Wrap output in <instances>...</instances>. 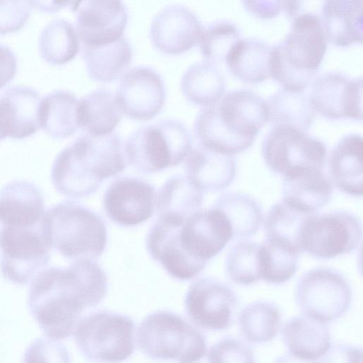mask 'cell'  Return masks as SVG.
<instances>
[{
  "mask_svg": "<svg viewBox=\"0 0 363 363\" xmlns=\"http://www.w3.org/2000/svg\"><path fill=\"white\" fill-rule=\"evenodd\" d=\"M298 252L276 240L266 238L259 245L261 279L272 284H282L296 273Z\"/></svg>",
  "mask_w": 363,
  "mask_h": 363,
  "instance_id": "obj_39",
  "label": "cell"
},
{
  "mask_svg": "<svg viewBox=\"0 0 363 363\" xmlns=\"http://www.w3.org/2000/svg\"><path fill=\"white\" fill-rule=\"evenodd\" d=\"M282 335L290 354L302 361H318L331 346L330 330L325 323L306 315L288 320Z\"/></svg>",
  "mask_w": 363,
  "mask_h": 363,
  "instance_id": "obj_26",
  "label": "cell"
},
{
  "mask_svg": "<svg viewBox=\"0 0 363 363\" xmlns=\"http://www.w3.org/2000/svg\"><path fill=\"white\" fill-rule=\"evenodd\" d=\"M32 9L28 0H0V35L20 30L30 18Z\"/></svg>",
  "mask_w": 363,
  "mask_h": 363,
  "instance_id": "obj_42",
  "label": "cell"
},
{
  "mask_svg": "<svg viewBox=\"0 0 363 363\" xmlns=\"http://www.w3.org/2000/svg\"><path fill=\"white\" fill-rule=\"evenodd\" d=\"M107 277L92 259H75L67 268L43 269L33 279L28 305L48 337H69L82 312L104 298Z\"/></svg>",
  "mask_w": 363,
  "mask_h": 363,
  "instance_id": "obj_1",
  "label": "cell"
},
{
  "mask_svg": "<svg viewBox=\"0 0 363 363\" xmlns=\"http://www.w3.org/2000/svg\"><path fill=\"white\" fill-rule=\"evenodd\" d=\"M40 230L50 248L74 260L98 257L107 243L106 228L101 218L72 201L59 203L48 209Z\"/></svg>",
  "mask_w": 363,
  "mask_h": 363,
  "instance_id": "obj_5",
  "label": "cell"
},
{
  "mask_svg": "<svg viewBox=\"0 0 363 363\" xmlns=\"http://www.w3.org/2000/svg\"><path fill=\"white\" fill-rule=\"evenodd\" d=\"M267 119V101L253 91L238 89L203 108L194 131L198 145L234 155L251 146Z\"/></svg>",
  "mask_w": 363,
  "mask_h": 363,
  "instance_id": "obj_2",
  "label": "cell"
},
{
  "mask_svg": "<svg viewBox=\"0 0 363 363\" xmlns=\"http://www.w3.org/2000/svg\"><path fill=\"white\" fill-rule=\"evenodd\" d=\"M0 269L9 281L24 285L48 264L50 248L45 242L40 225L32 228L4 226L0 236Z\"/></svg>",
  "mask_w": 363,
  "mask_h": 363,
  "instance_id": "obj_11",
  "label": "cell"
},
{
  "mask_svg": "<svg viewBox=\"0 0 363 363\" xmlns=\"http://www.w3.org/2000/svg\"><path fill=\"white\" fill-rule=\"evenodd\" d=\"M362 137L354 133L342 137L329 155L328 167L331 182L350 196H362Z\"/></svg>",
  "mask_w": 363,
  "mask_h": 363,
  "instance_id": "obj_22",
  "label": "cell"
},
{
  "mask_svg": "<svg viewBox=\"0 0 363 363\" xmlns=\"http://www.w3.org/2000/svg\"><path fill=\"white\" fill-rule=\"evenodd\" d=\"M137 342L144 354L159 360L193 362L206 352L203 335L169 311L148 315L138 327Z\"/></svg>",
  "mask_w": 363,
  "mask_h": 363,
  "instance_id": "obj_7",
  "label": "cell"
},
{
  "mask_svg": "<svg viewBox=\"0 0 363 363\" xmlns=\"http://www.w3.org/2000/svg\"><path fill=\"white\" fill-rule=\"evenodd\" d=\"M266 101L267 122L273 126L287 125L304 131L313 121L315 111L304 91L282 88Z\"/></svg>",
  "mask_w": 363,
  "mask_h": 363,
  "instance_id": "obj_32",
  "label": "cell"
},
{
  "mask_svg": "<svg viewBox=\"0 0 363 363\" xmlns=\"http://www.w3.org/2000/svg\"><path fill=\"white\" fill-rule=\"evenodd\" d=\"M165 94L160 74L151 67L138 66L122 77L115 98L122 114L132 120L145 121L160 113Z\"/></svg>",
  "mask_w": 363,
  "mask_h": 363,
  "instance_id": "obj_15",
  "label": "cell"
},
{
  "mask_svg": "<svg viewBox=\"0 0 363 363\" xmlns=\"http://www.w3.org/2000/svg\"><path fill=\"white\" fill-rule=\"evenodd\" d=\"M269 168L282 177L309 169H323L326 147L303 130L287 125L273 126L262 143Z\"/></svg>",
  "mask_w": 363,
  "mask_h": 363,
  "instance_id": "obj_9",
  "label": "cell"
},
{
  "mask_svg": "<svg viewBox=\"0 0 363 363\" xmlns=\"http://www.w3.org/2000/svg\"><path fill=\"white\" fill-rule=\"evenodd\" d=\"M315 111L328 119H362V79H350L339 72L316 78L309 96Z\"/></svg>",
  "mask_w": 363,
  "mask_h": 363,
  "instance_id": "obj_17",
  "label": "cell"
},
{
  "mask_svg": "<svg viewBox=\"0 0 363 363\" xmlns=\"http://www.w3.org/2000/svg\"><path fill=\"white\" fill-rule=\"evenodd\" d=\"M6 138V131H5V127H4V121H3L1 111H0V140L4 138Z\"/></svg>",
  "mask_w": 363,
  "mask_h": 363,
  "instance_id": "obj_49",
  "label": "cell"
},
{
  "mask_svg": "<svg viewBox=\"0 0 363 363\" xmlns=\"http://www.w3.org/2000/svg\"><path fill=\"white\" fill-rule=\"evenodd\" d=\"M122 167L121 155L113 141L84 135L57 155L51 180L60 194L82 199L94 194L104 179L121 173Z\"/></svg>",
  "mask_w": 363,
  "mask_h": 363,
  "instance_id": "obj_3",
  "label": "cell"
},
{
  "mask_svg": "<svg viewBox=\"0 0 363 363\" xmlns=\"http://www.w3.org/2000/svg\"><path fill=\"white\" fill-rule=\"evenodd\" d=\"M240 40V33L233 23L218 21L203 28L198 44L206 60L215 64L225 61Z\"/></svg>",
  "mask_w": 363,
  "mask_h": 363,
  "instance_id": "obj_40",
  "label": "cell"
},
{
  "mask_svg": "<svg viewBox=\"0 0 363 363\" xmlns=\"http://www.w3.org/2000/svg\"><path fill=\"white\" fill-rule=\"evenodd\" d=\"M311 214L301 211L283 200L274 204L264 223L266 238L286 245L299 253L303 251V228Z\"/></svg>",
  "mask_w": 363,
  "mask_h": 363,
  "instance_id": "obj_37",
  "label": "cell"
},
{
  "mask_svg": "<svg viewBox=\"0 0 363 363\" xmlns=\"http://www.w3.org/2000/svg\"><path fill=\"white\" fill-rule=\"evenodd\" d=\"M236 306L237 298L232 289L213 278L194 281L185 297L189 317L197 325L211 330L229 328Z\"/></svg>",
  "mask_w": 363,
  "mask_h": 363,
  "instance_id": "obj_16",
  "label": "cell"
},
{
  "mask_svg": "<svg viewBox=\"0 0 363 363\" xmlns=\"http://www.w3.org/2000/svg\"><path fill=\"white\" fill-rule=\"evenodd\" d=\"M245 9L260 19H271L279 15L281 0H242Z\"/></svg>",
  "mask_w": 363,
  "mask_h": 363,
  "instance_id": "obj_46",
  "label": "cell"
},
{
  "mask_svg": "<svg viewBox=\"0 0 363 363\" xmlns=\"http://www.w3.org/2000/svg\"><path fill=\"white\" fill-rule=\"evenodd\" d=\"M362 0H325L321 23L327 39L335 46L362 43Z\"/></svg>",
  "mask_w": 363,
  "mask_h": 363,
  "instance_id": "obj_27",
  "label": "cell"
},
{
  "mask_svg": "<svg viewBox=\"0 0 363 363\" xmlns=\"http://www.w3.org/2000/svg\"><path fill=\"white\" fill-rule=\"evenodd\" d=\"M333 184L323 169L309 168L283 177V201L306 213H314L329 201Z\"/></svg>",
  "mask_w": 363,
  "mask_h": 363,
  "instance_id": "obj_25",
  "label": "cell"
},
{
  "mask_svg": "<svg viewBox=\"0 0 363 363\" xmlns=\"http://www.w3.org/2000/svg\"><path fill=\"white\" fill-rule=\"evenodd\" d=\"M362 233L361 221L352 213H313L303 228L302 250L322 259L347 254L357 248Z\"/></svg>",
  "mask_w": 363,
  "mask_h": 363,
  "instance_id": "obj_12",
  "label": "cell"
},
{
  "mask_svg": "<svg viewBox=\"0 0 363 363\" xmlns=\"http://www.w3.org/2000/svg\"><path fill=\"white\" fill-rule=\"evenodd\" d=\"M38 338L27 349L25 362H68V352L57 340Z\"/></svg>",
  "mask_w": 363,
  "mask_h": 363,
  "instance_id": "obj_44",
  "label": "cell"
},
{
  "mask_svg": "<svg viewBox=\"0 0 363 363\" xmlns=\"http://www.w3.org/2000/svg\"><path fill=\"white\" fill-rule=\"evenodd\" d=\"M210 362H253L251 348L234 337H225L216 343L208 353Z\"/></svg>",
  "mask_w": 363,
  "mask_h": 363,
  "instance_id": "obj_43",
  "label": "cell"
},
{
  "mask_svg": "<svg viewBox=\"0 0 363 363\" xmlns=\"http://www.w3.org/2000/svg\"><path fill=\"white\" fill-rule=\"evenodd\" d=\"M203 191L186 176L174 175L166 180L156 194L155 208L159 214L187 218L199 210Z\"/></svg>",
  "mask_w": 363,
  "mask_h": 363,
  "instance_id": "obj_35",
  "label": "cell"
},
{
  "mask_svg": "<svg viewBox=\"0 0 363 363\" xmlns=\"http://www.w3.org/2000/svg\"><path fill=\"white\" fill-rule=\"evenodd\" d=\"M69 8L82 46H101L123 37L128 13L122 0H72Z\"/></svg>",
  "mask_w": 363,
  "mask_h": 363,
  "instance_id": "obj_14",
  "label": "cell"
},
{
  "mask_svg": "<svg viewBox=\"0 0 363 363\" xmlns=\"http://www.w3.org/2000/svg\"><path fill=\"white\" fill-rule=\"evenodd\" d=\"M134 329L130 318L99 311L80 318L72 334L79 352L89 361L117 362L133 354Z\"/></svg>",
  "mask_w": 363,
  "mask_h": 363,
  "instance_id": "obj_8",
  "label": "cell"
},
{
  "mask_svg": "<svg viewBox=\"0 0 363 363\" xmlns=\"http://www.w3.org/2000/svg\"><path fill=\"white\" fill-rule=\"evenodd\" d=\"M272 47L257 40L240 39L225 59L230 72L245 83H259L270 77Z\"/></svg>",
  "mask_w": 363,
  "mask_h": 363,
  "instance_id": "obj_31",
  "label": "cell"
},
{
  "mask_svg": "<svg viewBox=\"0 0 363 363\" xmlns=\"http://www.w3.org/2000/svg\"><path fill=\"white\" fill-rule=\"evenodd\" d=\"M192 149L187 128L176 120L140 127L124 145L126 162L143 174H153L183 162Z\"/></svg>",
  "mask_w": 363,
  "mask_h": 363,
  "instance_id": "obj_6",
  "label": "cell"
},
{
  "mask_svg": "<svg viewBox=\"0 0 363 363\" xmlns=\"http://www.w3.org/2000/svg\"><path fill=\"white\" fill-rule=\"evenodd\" d=\"M82 53L89 76L98 82L117 79L133 60L131 45L124 37L101 46H82Z\"/></svg>",
  "mask_w": 363,
  "mask_h": 363,
  "instance_id": "obj_29",
  "label": "cell"
},
{
  "mask_svg": "<svg viewBox=\"0 0 363 363\" xmlns=\"http://www.w3.org/2000/svg\"><path fill=\"white\" fill-rule=\"evenodd\" d=\"M180 237L189 255L207 262L224 248L233 235L225 216L212 206L188 216L182 224Z\"/></svg>",
  "mask_w": 363,
  "mask_h": 363,
  "instance_id": "obj_19",
  "label": "cell"
},
{
  "mask_svg": "<svg viewBox=\"0 0 363 363\" xmlns=\"http://www.w3.org/2000/svg\"><path fill=\"white\" fill-rule=\"evenodd\" d=\"M325 0H281V6L286 16L294 21L297 18L313 16L321 17Z\"/></svg>",
  "mask_w": 363,
  "mask_h": 363,
  "instance_id": "obj_45",
  "label": "cell"
},
{
  "mask_svg": "<svg viewBox=\"0 0 363 363\" xmlns=\"http://www.w3.org/2000/svg\"><path fill=\"white\" fill-rule=\"evenodd\" d=\"M281 313L272 303L257 301L247 306L239 316L243 337L249 342L262 343L272 340L278 333Z\"/></svg>",
  "mask_w": 363,
  "mask_h": 363,
  "instance_id": "obj_38",
  "label": "cell"
},
{
  "mask_svg": "<svg viewBox=\"0 0 363 363\" xmlns=\"http://www.w3.org/2000/svg\"><path fill=\"white\" fill-rule=\"evenodd\" d=\"M41 58L51 65H62L75 58L79 40L74 26L60 18L50 22L42 30L38 43Z\"/></svg>",
  "mask_w": 363,
  "mask_h": 363,
  "instance_id": "obj_36",
  "label": "cell"
},
{
  "mask_svg": "<svg viewBox=\"0 0 363 363\" xmlns=\"http://www.w3.org/2000/svg\"><path fill=\"white\" fill-rule=\"evenodd\" d=\"M213 206L225 216L231 227L232 239L252 237L261 225L262 207L247 194L230 192L222 194Z\"/></svg>",
  "mask_w": 363,
  "mask_h": 363,
  "instance_id": "obj_34",
  "label": "cell"
},
{
  "mask_svg": "<svg viewBox=\"0 0 363 363\" xmlns=\"http://www.w3.org/2000/svg\"><path fill=\"white\" fill-rule=\"evenodd\" d=\"M228 277L235 282L250 284L261 279L259 245L242 241L229 251L225 262Z\"/></svg>",
  "mask_w": 363,
  "mask_h": 363,
  "instance_id": "obj_41",
  "label": "cell"
},
{
  "mask_svg": "<svg viewBox=\"0 0 363 363\" xmlns=\"http://www.w3.org/2000/svg\"><path fill=\"white\" fill-rule=\"evenodd\" d=\"M326 50L327 37L321 19L297 18L283 42L272 47L270 77L284 89L304 91L313 81Z\"/></svg>",
  "mask_w": 363,
  "mask_h": 363,
  "instance_id": "obj_4",
  "label": "cell"
},
{
  "mask_svg": "<svg viewBox=\"0 0 363 363\" xmlns=\"http://www.w3.org/2000/svg\"><path fill=\"white\" fill-rule=\"evenodd\" d=\"M44 213V196L34 183L14 180L0 189V220L4 226H38Z\"/></svg>",
  "mask_w": 363,
  "mask_h": 363,
  "instance_id": "obj_21",
  "label": "cell"
},
{
  "mask_svg": "<svg viewBox=\"0 0 363 363\" xmlns=\"http://www.w3.org/2000/svg\"><path fill=\"white\" fill-rule=\"evenodd\" d=\"M184 96L193 104L208 106L218 101L225 92V81L215 64L206 61L189 67L181 79Z\"/></svg>",
  "mask_w": 363,
  "mask_h": 363,
  "instance_id": "obj_33",
  "label": "cell"
},
{
  "mask_svg": "<svg viewBox=\"0 0 363 363\" xmlns=\"http://www.w3.org/2000/svg\"><path fill=\"white\" fill-rule=\"evenodd\" d=\"M296 301L307 316L328 323L343 315L350 306L352 291L345 278L328 268L306 272L297 283Z\"/></svg>",
  "mask_w": 363,
  "mask_h": 363,
  "instance_id": "obj_10",
  "label": "cell"
},
{
  "mask_svg": "<svg viewBox=\"0 0 363 363\" xmlns=\"http://www.w3.org/2000/svg\"><path fill=\"white\" fill-rule=\"evenodd\" d=\"M184 169L186 177L203 191L226 188L236 172L233 155L220 154L199 145L186 157Z\"/></svg>",
  "mask_w": 363,
  "mask_h": 363,
  "instance_id": "obj_24",
  "label": "cell"
},
{
  "mask_svg": "<svg viewBox=\"0 0 363 363\" xmlns=\"http://www.w3.org/2000/svg\"><path fill=\"white\" fill-rule=\"evenodd\" d=\"M31 6L45 13H55L69 6L72 0H28Z\"/></svg>",
  "mask_w": 363,
  "mask_h": 363,
  "instance_id": "obj_48",
  "label": "cell"
},
{
  "mask_svg": "<svg viewBox=\"0 0 363 363\" xmlns=\"http://www.w3.org/2000/svg\"><path fill=\"white\" fill-rule=\"evenodd\" d=\"M77 116L79 128L84 135L99 137L112 133L122 113L113 92L98 89L78 101Z\"/></svg>",
  "mask_w": 363,
  "mask_h": 363,
  "instance_id": "obj_28",
  "label": "cell"
},
{
  "mask_svg": "<svg viewBox=\"0 0 363 363\" xmlns=\"http://www.w3.org/2000/svg\"><path fill=\"white\" fill-rule=\"evenodd\" d=\"M78 100L72 93L56 90L40 99L39 126L55 139H65L79 129L77 116Z\"/></svg>",
  "mask_w": 363,
  "mask_h": 363,
  "instance_id": "obj_30",
  "label": "cell"
},
{
  "mask_svg": "<svg viewBox=\"0 0 363 363\" xmlns=\"http://www.w3.org/2000/svg\"><path fill=\"white\" fill-rule=\"evenodd\" d=\"M40 99L35 89L25 86L10 87L0 96L6 137L23 139L38 130Z\"/></svg>",
  "mask_w": 363,
  "mask_h": 363,
  "instance_id": "obj_23",
  "label": "cell"
},
{
  "mask_svg": "<svg viewBox=\"0 0 363 363\" xmlns=\"http://www.w3.org/2000/svg\"><path fill=\"white\" fill-rule=\"evenodd\" d=\"M186 218L168 213L159 214L146 238L151 257L172 277L189 280L199 274L207 262L189 255L181 242V228Z\"/></svg>",
  "mask_w": 363,
  "mask_h": 363,
  "instance_id": "obj_13",
  "label": "cell"
},
{
  "mask_svg": "<svg viewBox=\"0 0 363 363\" xmlns=\"http://www.w3.org/2000/svg\"><path fill=\"white\" fill-rule=\"evenodd\" d=\"M203 29L197 16L190 9L182 5H170L152 19L150 38L159 52L177 55L199 43Z\"/></svg>",
  "mask_w": 363,
  "mask_h": 363,
  "instance_id": "obj_20",
  "label": "cell"
},
{
  "mask_svg": "<svg viewBox=\"0 0 363 363\" xmlns=\"http://www.w3.org/2000/svg\"><path fill=\"white\" fill-rule=\"evenodd\" d=\"M17 72V60L13 51L0 44V89L9 84Z\"/></svg>",
  "mask_w": 363,
  "mask_h": 363,
  "instance_id": "obj_47",
  "label": "cell"
},
{
  "mask_svg": "<svg viewBox=\"0 0 363 363\" xmlns=\"http://www.w3.org/2000/svg\"><path fill=\"white\" fill-rule=\"evenodd\" d=\"M156 193L150 183L133 177L112 182L103 197L108 218L126 227L139 225L151 218L155 208Z\"/></svg>",
  "mask_w": 363,
  "mask_h": 363,
  "instance_id": "obj_18",
  "label": "cell"
},
{
  "mask_svg": "<svg viewBox=\"0 0 363 363\" xmlns=\"http://www.w3.org/2000/svg\"><path fill=\"white\" fill-rule=\"evenodd\" d=\"M3 227H4V225H3V223L0 220V236H1V231H2Z\"/></svg>",
  "mask_w": 363,
  "mask_h": 363,
  "instance_id": "obj_50",
  "label": "cell"
}]
</instances>
